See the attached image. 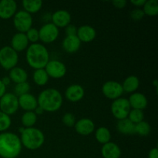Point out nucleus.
I'll list each match as a JSON object with an SVG mask.
<instances>
[{
  "label": "nucleus",
  "mask_w": 158,
  "mask_h": 158,
  "mask_svg": "<svg viewBox=\"0 0 158 158\" xmlns=\"http://www.w3.org/2000/svg\"><path fill=\"white\" fill-rule=\"evenodd\" d=\"M20 138L13 133L3 132L0 134V157L16 158L22 151Z\"/></svg>",
  "instance_id": "nucleus-1"
},
{
  "label": "nucleus",
  "mask_w": 158,
  "mask_h": 158,
  "mask_svg": "<svg viewBox=\"0 0 158 158\" xmlns=\"http://www.w3.org/2000/svg\"><path fill=\"white\" fill-rule=\"evenodd\" d=\"M26 62L35 69H44L49 61L47 49L40 43H32L26 49Z\"/></svg>",
  "instance_id": "nucleus-2"
},
{
  "label": "nucleus",
  "mask_w": 158,
  "mask_h": 158,
  "mask_svg": "<svg viewBox=\"0 0 158 158\" xmlns=\"http://www.w3.org/2000/svg\"><path fill=\"white\" fill-rule=\"evenodd\" d=\"M38 106L44 111L52 113L60 109L63 104V97L60 91L52 88L42 91L37 98Z\"/></svg>",
  "instance_id": "nucleus-3"
},
{
  "label": "nucleus",
  "mask_w": 158,
  "mask_h": 158,
  "mask_svg": "<svg viewBox=\"0 0 158 158\" xmlns=\"http://www.w3.org/2000/svg\"><path fill=\"white\" fill-rule=\"evenodd\" d=\"M22 145L34 151L41 148L45 141V136L40 130L35 127L25 128L20 137Z\"/></svg>",
  "instance_id": "nucleus-4"
},
{
  "label": "nucleus",
  "mask_w": 158,
  "mask_h": 158,
  "mask_svg": "<svg viewBox=\"0 0 158 158\" xmlns=\"http://www.w3.org/2000/svg\"><path fill=\"white\" fill-rule=\"evenodd\" d=\"M19 61L18 53L11 46H4L0 49V65L6 70L15 67Z\"/></svg>",
  "instance_id": "nucleus-5"
},
{
  "label": "nucleus",
  "mask_w": 158,
  "mask_h": 158,
  "mask_svg": "<svg viewBox=\"0 0 158 158\" xmlns=\"http://www.w3.org/2000/svg\"><path fill=\"white\" fill-rule=\"evenodd\" d=\"M13 25L19 32L26 33L29 29L32 28V15L24 10L19 11L14 15Z\"/></svg>",
  "instance_id": "nucleus-6"
},
{
  "label": "nucleus",
  "mask_w": 158,
  "mask_h": 158,
  "mask_svg": "<svg viewBox=\"0 0 158 158\" xmlns=\"http://www.w3.org/2000/svg\"><path fill=\"white\" fill-rule=\"evenodd\" d=\"M19 107L18 97L14 94H5L0 98V110L7 115H12L17 112Z\"/></svg>",
  "instance_id": "nucleus-7"
},
{
  "label": "nucleus",
  "mask_w": 158,
  "mask_h": 158,
  "mask_svg": "<svg viewBox=\"0 0 158 158\" xmlns=\"http://www.w3.org/2000/svg\"><path fill=\"white\" fill-rule=\"evenodd\" d=\"M131 111L129 101L126 98H120L114 100L111 105V112L114 117L118 120L127 118Z\"/></svg>",
  "instance_id": "nucleus-8"
},
{
  "label": "nucleus",
  "mask_w": 158,
  "mask_h": 158,
  "mask_svg": "<svg viewBox=\"0 0 158 158\" xmlns=\"http://www.w3.org/2000/svg\"><path fill=\"white\" fill-rule=\"evenodd\" d=\"M59 33V29L52 23L43 25L39 30L40 40L45 43H53L58 38Z\"/></svg>",
  "instance_id": "nucleus-9"
},
{
  "label": "nucleus",
  "mask_w": 158,
  "mask_h": 158,
  "mask_svg": "<svg viewBox=\"0 0 158 158\" xmlns=\"http://www.w3.org/2000/svg\"><path fill=\"white\" fill-rule=\"evenodd\" d=\"M102 92L106 98L114 100L120 98L123 94L122 84L117 81H113V80L106 82L103 85Z\"/></svg>",
  "instance_id": "nucleus-10"
},
{
  "label": "nucleus",
  "mask_w": 158,
  "mask_h": 158,
  "mask_svg": "<svg viewBox=\"0 0 158 158\" xmlns=\"http://www.w3.org/2000/svg\"><path fill=\"white\" fill-rule=\"evenodd\" d=\"M49 77L53 79H60L66 73V65L59 60H49L44 68Z\"/></svg>",
  "instance_id": "nucleus-11"
},
{
  "label": "nucleus",
  "mask_w": 158,
  "mask_h": 158,
  "mask_svg": "<svg viewBox=\"0 0 158 158\" xmlns=\"http://www.w3.org/2000/svg\"><path fill=\"white\" fill-rule=\"evenodd\" d=\"M52 24L55 25L57 28H66L68 25L70 24L71 15L66 10H57L51 16Z\"/></svg>",
  "instance_id": "nucleus-12"
},
{
  "label": "nucleus",
  "mask_w": 158,
  "mask_h": 158,
  "mask_svg": "<svg viewBox=\"0 0 158 158\" xmlns=\"http://www.w3.org/2000/svg\"><path fill=\"white\" fill-rule=\"evenodd\" d=\"M17 4L14 0L0 1V18L9 19L16 13Z\"/></svg>",
  "instance_id": "nucleus-13"
},
{
  "label": "nucleus",
  "mask_w": 158,
  "mask_h": 158,
  "mask_svg": "<svg viewBox=\"0 0 158 158\" xmlns=\"http://www.w3.org/2000/svg\"><path fill=\"white\" fill-rule=\"evenodd\" d=\"M85 94L84 89L79 84H73L68 86L65 95L66 99L70 102H78L83 98Z\"/></svg>",
  "instance_id": "nucleus-14"
},
{
  "label": "nucleus",
  "mask_w": 158,
  "mask_h": 158,
  "mask_svg": "<svg viewBox=\"0 0 158 158\" xmlns=\"http://www.w3.org/2000/svg\"><path fill=\"white\" fill-rule=\"evenodd\" d=\"M75 130L79 134L83 136H88L92 134L95 130V125L94 123L88 118L80 119L77 122H76Z\"/></svg>",
  "instance_id": "nucleus-15"
},
{
  "label": "nucleus",
  "mask_w": 158,
  "mask_h": 158,
  "mask_svg": "<svg viewBox=\"0 0 158 158\" xmlns=\"http://www.w3.org/2000/svg\"><path fill=\"white\" fill-rule=\"evenodd\" d=\"M19 106L26 111H33L38 106L37 99L30 94H26L18 97Z\"/></svg>",
  "instance_id": "nucleus-16"
},
{
  "label": "nucleus",
  "mask_w": 158,
  "mask_h": 158,
  "mask_svg": "<svg viewBox=\"0 0 158 158\" xmlns=\"http://www.w3.org/2000/svg\"><path fill=\"white\" fill-rule=\"evenodd\" d=\"M29 40L26 34L22 32H17L12 36L11 40V47L16 52H22L28 48Z\"/></svg>",
  "instance_id": "nucleus-17"
},
{
  "label": "nucleus",
  "mask_w": 158,
  "mask_h": 158,
  "mask_svg": "<svg viewBox=\"0 0 158 158\" xmlns=\"http://www.w3.org/2000/svg\"><path fill=\"white\" fill-rule=\"evenodd\" d=\"M77 37L80 42L83 43H89L92 42L97 35V32L94 27L88 25H84L82 26L77 29Z\"/></svg>",
  "instance_id": "nucleus-18"
},
{
  "label": "nucleus",
  "mask_w": 158,
  "mask_h": 158,
  "mask_svg": "<svg viewBox=\"0 0 158 158\" xmlns=\"http://www.w3.org/2000/svg\"><path fill=\"white\" fill-rule=\"evenodd\" d=\"M131 108L143 110L148 106V99L141 93H133L128 100Z\"/></svg>",
  "instance_id": "nucleus-19"
},
{
  "label": "nucleus",
  "mask_w": 158,
  "mask_h": 158,
  "mask_svg": "<svg viewBox=\"0 0 158 158\" xmlns=\"http://www.w3.org/2000/svg\"><path fill=\"white\" fill-rule=\"evenodd\" d=\"M81 42L77 35H66L63 41V48L69 53H74L80 49Z\"/></svg>",
  "instance_id": "nucleus-20"
},
{
  "label": "nucleus",
  "mask_w": 158,
  "mask_h": 158,
  "mask_svg": "<svg viewBox=\"0 0 158 158\" xmlns=\"http://www.w3.org/2000/svg\"><path fill=\"white\" fill-rule=\"evenodd\" d=\"M101 154L103 158H120L121 150L119 146L113 142L103 144L101 149Z\"/></svg>",
  "instance_id": "nucleus-21"
},
{
  "label": "nucleus",
  "mask_w": 158,
  "mask_h": 158,
  "mask_svg": "<svg viewBox=\"0 0 158 158\" xmlns=\"http://www.w3.org/2000/svg\"><path fill=\"white\" fill-rule=\"evenodd\" d=\"M9 77L11 81L15 83V84H18V83L27 82L26 80H27L28 75L26 71L23 69V68L15 66V67L10 69Z\"/></svg>",
  "instance_id": "nucleus-22"
},
{
  "label": "nucleus",
  "mask_w": 158,
  "mask_h": 158,
  "mask_svg": "<svg viewBox=\"0 0 158 158\" xmlns=\"http://www.w3.org/2000/svg\"><path fill=\"white\" fill-rule=\"evenodd\" d=\"M140 86V80L136 76H130L123 81L122 84L123 92L134 93L138 89Z\"/></svg>",
  "instance_id": "nucleus-23"
},
{
  "label": "nucleus",
  "mask_w": 158,
  "mask_h": 158,
  "mask_svg": "<svg viewBox=\"0 0 158 158\" xmlns=\"http://www.w3.org/2000/svg\"><path fill=\"white\" fill-rule=\"evenodd\" d=\"M117 128L119 132L123 134H135V124L128 118L118 120Z\"/></svg>",
  "instance_id": "nucleus-24"
},
{
  "label": "nucleus",
  "mask_w": 158,
  "mask_h": 158,
  "mask_svg": "<svg viewBox=\"0 0 158 158\" xmlns=\"http://www.w3.org/2000/svg\"><path fill=\"white\" fill-rule=\"evenodd\" d=\"M22 3L25 9L24 11L30 15L38 12L43 6V2L40 0H24Z\"/></svg>",
  "instance_id": "nucleus-25"
},
{
  "label": "nucleus",
  "mask_w": 158,
  "mask_h": 158,
  "mask_svg": "<svg viewBox=\"0 0 158 158\" xmlns=\"http://www.w3.org/2000/svg\"><path fill=\"white\" fill-rule=\"evenodd\" d=\"M96 139L97 141L102 144L109 143L111 139V134L109 130L105 127H101L97 130L95 134Z\"/></svg>",
  "instance_id": "nucleus-26"
},
{
  "label": "nucleus",
  "mask_w": 158,
  "mask_h": 158,
  "mask_svg": "<svg viewBox=\"0 0 158 158\" xmlns=\"http://www.w3.org/2000/svg\"><path fill=\"white\" fill-rule=\"evenodd\" d=\"M32 78L34 83L38 86H44L49 81V76L46 73L45 69H35L33 73Z\"/></svg>",
  "instance_id": "nucleus-27"
},
{
  "label": "nucleus",
  "mask_w": 158,
  "mask_h": 158,
  "mask_svg": "<svg viewBox=\"0 0 158 158\" xmlns=\"http://www.w3.org/2000/svg\"><path fill=\"white\" fill-rule=\"evenodd\" d=\"M143 12L144 15L149 16H155L158 15V2L157 0H148L146 1L143 6Z\"/></svg>",
  "instance_id": "nucleus-28"
},
{
  "label": "nucleus",
  "mask_w": 158,
  "mask_h": 158,
  "mask_svg": "<svg viewBox=\"0 0 158 158\" xmlns=\"http://www.w3.org/2000/svg\"><path fill=\"white\" fill-rule=\"evenodd\" d=\"M22 123L26 128L32 127L37 121V115L33 111H26L21 118Z\"/></svg>",
  "instance_id": "nucleus-29"
},
{
  "label": "nucleus",
  "mask_w": 158,
  "mask_h": 158,
  "mask_svg": "<svg viewBox=\"0 0 158 158\" xmlns=\"http://www.w3.org/2000/svg\"><path fill=\"white\" fill-rule=\"evenodd\" d=\"M151 131V126H150V124L148 122L143 120V121L135 124V133L136 134H138L139 135L145 137V136L149 135Z\"/></svg>",
  "instance_id": "nucleus-30"
},
{
  "label": "nucleus",
  "mask_w": 158,
  "mask_h": 158,
  "mask_svg": "<svg viewBox=\"0 0 158 158\" xmlns=\"http://www.w3.org/2000/svg\"><path fill=\"white\" fill-rule=\"evenodd\" d=\"M127 117L133 123L137 124V123L143 121V118H144V114H143V110L132 109L130 111Z\"/></svg>",
  "instance_id": "nucleus-31"
},
{
  "label": "nucleus",
  "mask_w": 158,
  "mask_h": 158,
  "mask_svg": "<svg viewBox=\"0 0 158 158\" xmlns=\"http://www.w3.org/2000/svg\"><path fill=\"white\" fill-rule=\"evenodd\" d=\"M29 90H30V85L27 82H24V83H18L14 87V93H15V95L20 96L24 95V94H29Z\"/></svg>",
  "instance_id": "nucleus-32"
},
{
  "label": "nucleus",
  "mask_w": 158,
  "mask_h": 158,
  "mask_svg": "<svg viewBox=\"0 0 158 158\" xmlns=\"http://www.w3.org/2000/svg\"><path fill=\"white\" fill-rule=\"evenodd\" d=\"M12 120L7 114L0 111V132H5L11 126Z\"/></svg>",
  "instance_id": "nucleus-33"
},
{
  "label": "nucleus",
  "mask_w": 158,
  "mask_h": 158,
  "mask_svg": "<svg viewBox=\"0 0 158 158\" xmlns=\"http://www.w3.org/2000/svg\"><path fill=\"white\" fill-rule=\"evenodd\" d=\"M25 34H26L29 42H31L32 43H36V42L40 40L39 30L35 28H31Z\"/></svg>",
  "instance_id": "nucleus-34"
},
{
  "label": "nucleus",
  "mask_w": 158,
  "mask_h": 158,
  "mask_svg": "<svg viewBox=\"0 0 158 158\" xmlns=\"http://www.w3.org/2000/svg\"><path fill=\"white\" fill-rule=\"evenodd\" d=\"M63 123H64L66 126L69 127H73L76 123V117L73 114H70V113H66L63 115Z\"/></svg>",
  "instance_id": "nucleus-35"
},
{
  "label": "nucleus",
  "mask_w": 158,
  "mask_h": 158,
  "mask_svg": "<svg viewBox=\"0 0 158 158\" xmlns=\"http://www.w3.org/2000/svg\"><path fill=\"white\" fill-rule=\"evenodd\" d=\"M144 13H143V10L140 9H134L132 12H131V18L134 20L136 21H139V20H141L142 19L144 16Z\"/></svg>",
  "instance_id": "nucleus-36"
},
{
  "label": "nucleus",
  "mask_w": 158,
  "mask_h": 158,
  "mask_svg": "<svg viewBox=\"0 0 158 158\" xmlns=\"http://www.w3.org/2000/svg\"><path fill=\"white\" fill-rule=\"evenodd\" d=\"M66 35H77V29L74 25L69 24L66 27Z\"/></svg>",
  "instance_id": "nucleus-37"
},
{
  "label": "nucleus",
  "mask_w": 158,
  "mask_h": 158,
  "mask_svg": "<svg viewBox=\"0 0 158 158\" xmlns=\"http://www.w3.org/2000/svg\"><path fill=\"white\" fill-rule=\"evenodd\" d=\"M114 6H115L117 9H123L126 6L127 2L125 0H115V1L112 2Z\"/></svg>",
  "instance_id": "nucleus-38"
},
{
  "label": "nucleus",
  "mask_w": 158,
  "mask_h": 158,
  "mask_svg": "<svg viewBox=\"0 0 158 158\" xmlns=\"http://www.w3.org/2000/svg\"><path fill=\"white\" fill-rule=\"evenodd\" d=\"M148 158H158V150L157 148H153L148 154Z\"/></svg>",
  "instance_id": "nucleus-39"
},
{
  "label": "nucleus",
  "mask_w": 158,
  "mask_h": 158,
  "mask_svg": "<svg viewBox=\"0 0 158 158\" xmlns=\"http://www.w3.org/2000/svg\"><path fill=\"white\" fill-rule=\"evenodd\" d=\"M131 2L137 7H140V6L143 7V5L146 2V0H131Z\"/></svg>",
  "instance_id": "nucleus-40"
},
{
  "label": "nucleus",
  "mask_w": 158,
  "mask_h": 158,
  "mask_svg": "<svg viewBox=\"0 0 158 158\" xmlns=\"http://www.w3.org/2000/svg\"><path fill=\"white\" fill-rule=\"evenodd\" d=\"M6 86L2 83V80H0V98L6 94Z\"/></svg>",
  "instance_id": "nucleus-41"
},
{
  "label": "nucleus",
  "mask_w": 158,
  "mask_h": 158,
  "mask_svg": "<svg viewBox=\"0 0 158 158\" xmlns=\"http://www.w3.org/2000/svg\"><path fill=\"white\" fill-rule=\"evenodd\" d=\"M1 80H2V82L3 84H4L6 86H8V85L10 84V83H11L10 79H9V77H3V78Z\"/></svg>",
  "instance_id": "nucleus-42"
},
{
  "label": "nucleus",
  "mask_w": 158,
  "mask_h": 158,
  "mask_svg": "<svg viewBox=\"0 0 158 158\" xmlns=\"http://www.w3.org/2000/svg\"><path fill=\"white\" fill-rule=\"evenodd\" d=\"M34 113H35V114H36V115H37V114H43V113H44V110H43L42 109V108L40 107V106H38L36 108H35V112H34Z\"/></svg>",
  "instance_id": "nucleus-43"
},
{
  "label": "nucleus",
  "mask_w": 158,
  "mask_h": 158,
  "mask_svg": "<svg viewBox=\"0 0 158 158\" xmlns=\"http://www.w3.org/2000/svg\"><path fill=\"white\" fill-rule=\"evenodd\" d=\"M154 86H155V87H157V80H154Z\"/></svg>",
  "instance_id": "nucleus-44"
},
{
  "label": "nucleus",
  "mask_w": 158,
  "mask_h": 158,
  "mask_svg": "<svg viewBox=\"0 0 158 158\" xmlns=\"http://www.w3.org/2000/svg\"><path fill=\"white\" fill-rule=\"evenodd\" d=\"M24 130H25V128H23V127H20V128H19V132H20V133H21V134H22V133H23V131H24Z\"/></svg>",
  "instance_id": "nucleus-45"
}]
</instances>
